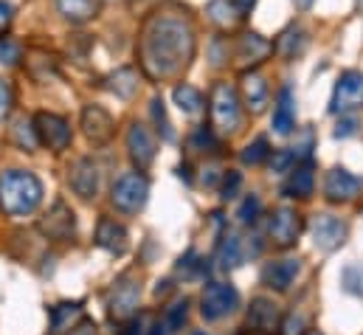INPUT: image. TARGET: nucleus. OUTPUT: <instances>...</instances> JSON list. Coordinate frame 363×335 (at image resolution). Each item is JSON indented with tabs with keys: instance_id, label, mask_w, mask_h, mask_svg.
I'll use <instances>...</instances> for the list:
<instances>
[{
	"instance_id": "obj_28",
	"label": "nucleus",
	"mask_w": 363,
	"mask_h": 335,
	"mask_svg": "<svg viewBox=\"0 0 363 335\" xmlns=\"http://www.w3.org/2000/svg\"><path fill=\"white\" fill-rule=\"evenodd\" d=\"M206 11H208V17H211L217 26H223V28L237 26V23L245 17V14H242V11L234 6V0H211Z\"/></svg>"
},
{
	"instance_id": "obj_21",
	"label": "nucleus",
	"mask_w": 363,
	"mask_h": 335,
	"mask_svg": "<svg viewBox=\"0 0 363 335\" xmlns=\"http://www.w3.org/2000/svg\"><path fill=\"white\" fill-rule=\"evenodd\" d=\"M96 243L110 253H124L127 251V231L124 226H118L116 220H101L96 229Z\"/></svg>"
},
{
	"instance_id": "obj_23",
	"label": "nucleus",
	"mask_w": 363,
	"mask_h": 335,
	"mask_svg": "<svg viewBox=\"0 0 363 335\" xmlns=\"http://www.w3.org/2000/svg\"><path fill=\"white\" fill-rule=\"evenodd\" d=\"M271 48H273L271 43L262 40L259 34H242L240 43H237V60L254 65V62H262L271 54Z\"/></svg>"
},
{
	"instance_id": "obj_20",
	"label": "nucleus",
	"mask_w": 363,
	"mask_h": 335,
	"mask_svg": "<svg viewBox=\"0 0 363 335\" xmlns=\"http://www.w3.org/2000/svg\"><path fill=\"white\" fill-rule=\"evenodd\" d=\"M248 324L259 333H273V327L279 324V310L271 299H254L251 302V310H248Z\"/></svg>"
},
{
	"instance_id": "obj_1",
	"label": "nucleus",
	"mask_w": 363,
	"mask_h": 335,
	"mask_svg": "<svg viewBox=\"0 0 363 335\" xmlns=\"http://www.w3.org/2000/svg\"><path fill=\"white\" fill-rule=\"evenodd\" d=\"M194 57V28L178 11L155 14L141 37V62L152 79H172Z\"/></svg>"
},
{
	"instance_id": "obj_19",
	"label": "nucleus",
	"mask_w": 363,
	"mask_h": 335,
	"mask_svg": "<svg viewBox=\"0 0 363 335\" xmlns=\"http://www.w3.org/2000/svg\"><path fill=\"white\" fill-rule=\"evenodd\" d=\"M82 322V304L79 302H62L51 310V333L48 335H68Z\"/></svg>"
},
{
	"instance_id": "obj_27",
	"label": "nucleus",
	"mask_w": 363,
	"mask_h": 335,
	"mask_svg": "<svg viewBox=\"0 0 363 335\" xmlns=\"http://www.w3.org/2000/svg\"><path fill=\"white\" fill-rule=\"evenodd\" d=\"M138 71L135 68H118L116 74H110L107 77V87L118 96V99H133L135 93H138Z\"/></svg>"
},
{
	"instance_id": "obj_32",
	"label": "nucleus",
	"mask_w": 363,
	"mask_h": 335,
	"mask_svg": "<svg viewBox=\"0 0 363 335\" xmlns=\"http://www.w3.org/2000/svg\"><path fill=\"white\" fill-rule=\"evenodd\" d=\"M259 212H262V200L257 197V194H248L245 200H242V206H240V223H245V226H251V223H257V217H259Z\"/></svg>"
},
{
	"instance_id": "obj_11",
	"label": "nucleus",
	"mask_w": 363,
	"mask_h": 335,
	"mask_svg": "<svg viewBox=\"0 0 363 335\" xmlns=\"http://www.w3.org/2000/svg\"><path fill=\"white\" fill-rule=\"evenodd\" d=\"M127 150H130V158H133V164L138 169H147L155 161L158 144H155V136L150 133L147 124H138V121L130 124V130H127Z\"/></svg>"
},
{
	"instance_id": "obj_30",
	"label": "nucleus",
	"mask_w": 363,
	"mask_h": 335,
	"mask_svg": "<svg viewBox=\"0 0 363 335\" xmlns=\"http://www.w3.org/2000/svg\"><path fill=\"white\" fill-rule=\"evenodd\" d=\"M152 119H155L158 133L164 136V141H175V130H172V121H169V116H167L164 99H152Z\"/></svg>"
},
{
	"instance_id": "obj_45",
	"label": "nucleus",
	"mask_w": 363,
	"mask_h": 335,
	"mask_svg": "<svg viewBox=\"0 0 363 335\" xmlns=\"http://www.w3.org/2000/svg\"><path fill=\"white\" fill-rule=\"evenodd\" d=\"M127 335H141V319H138V322H133V324L127 327Z\"/></svg>"
},
{
	"instance_id": "obj_6",
	"label": "nucleus",
	"mask_w": 363,
	"mask_h": 335,
	"mask_svg": "<svg viewBox=\"0 0 363 335\" xmlns=\"http://www.w3.org/2000/svg\"><path fill=\"white\" fill-rule=\"evenodd\" d=\"M34 130H37L40 144L48 147V150H54V153L68 150V144L74 138L71 124L62 116H57V113H37L34 116Z\"/></svg>"
},
{
	"instance_id": "obj_8",
	"label": "nucleus",
	"mask_w": 363,
	"mask_h": 335,
	"mask_svg": "<svg viewBox=\"0 0 363 335\" xmlns=\"http://www.w3.org/2000/svg\"><path fill=\"white\" fill-rule=\"evenodd\" d=\"M363 104V74L358 71H347L338 77L335 90H333V99H330V110L333 113H352Z\"/></svg>"
},
{
	"instance_id": "obj_29",
	"label": "nucleus",
	"mask_w": 363,
	"mask_h": 335,
	"mask_svg": "<svg viewBox=\"0 0 363 335\" xmlns=\"http://www.w3.org/2000/svg\"><path fill=\"white\" fill-rule=\"evenodd\" d=\"M242 164H248V167H259V164H265L268 158H271V144H268V138H257L254 144H248L245 150H242Z\"/></svg>"
},
{
	"instance_id": "obj_14",
	"label": "nucleus",
	"mask_w": 363,
	"mask_h": 335,
	"mask_svg": "<svg viewBox=\"0 0 363 335\" xmlns=\"http://www.w3.org/2000/svg\"><path fill=\"white\" fill-rule=\"evenodd\" d=\"M82 133L88 136V141H93V144H107L113 138V133H116V121H113V116L104 107L88 104L82 110Z\"/></svg>"
},
{
	"instance_id": "obj_38",
	"label": "nucleus",
	"mask_w": 363,
	"mask_h": 335,
	"mask_svg": "<svg viewBox=\"0 0 363 335\" xmlns=\"http://www.w3.org/2000/svg\"><path fill=\"white\" fill-rule=\"evenodd\" d=\"M11 104H14V93H11V84L6 79H0V121L9 119L11 113Z\"/></svg>"
},
{
	"instance_id": "obj_2",
	"label": "nucleus",
	"mask_w": 363,
	"mask_h": 335,
	"mask_svg": "<svg viewBox=\"0 0 363 335\" xmlns=\"http://www.w3.org/2000/svg\"><path fill=\"white\" fill-rule=\"evenodd\" d=\"M43 200V183L34 172L9 169L0 175V209L9 217L31 214Z\"/></svg>"
},
{
	"instance_id": "obj_39",
	"label": "nucleus",
	"mask_w": 363,
	"mask_h": 335,
	"mask_svg": "<svg viewBox=\"0 0 363 335\" xmlns=\"http://www.w3.org/2000/svg\"><path fill=\"white\" fill-rule=\"evenodd\" d=\"M281 335H304V316L298 313H290L281 324Z\"/></svg>"
},
{
	"instance_id": "obj_43",
	"label": "nucleus",
	"mask_w": 363,
	"mask_h": 335,
	"mask_svg": "<svg viewBox=\"0 0 363 335\" xmlns=\"http://www.w3.org/2000/svg\"><path fill=\"white\" fill-rule=\"evenodd\" d=\"M68 335H96V327H93L91 322H82V324H77Z\"/></svg>"
},
{
	"instance_id": "obj_37",
	"label": "nucleus",
	"mask_w": 363,
	"mask_h": 335,
	"mask_svg": "<svg viewBox=\"0 0 363 335\" xmlns=\"http://www.w3.org/2000/svg\"><path fill=\"white\" fill-rule=\"evenodd\" d=\"M240 186H242V175L240 172H228L225 180H223V200H234Z\"/></svg>"
},
{
	"instance_id": "obj_46",
	"label": "nucleus",
	"mask_w": 363,
	"mask_h": 335,
	"mask_svg": "<svg viewBox=\"0 0 363 335\" xmlns=\"http://www.w3.org/2000/svg\"><path fill=\"white\" fill-rule=\"evenodd\" d=\"M293 3H296L298 9H310V6H313V0H293Z\"/></svg>"
},
{
	"instance_id": "obj_17",
	"label": "nucleus",
	"mask_w": 363,
	"mask_h": 335,
	"mask_svg": "<svg viewBox=\"0 0 363 335\" xmlns=\"http://www.w3.org/2000/svg\"><path fill=\"white\" fill-rule=\"evenodd\" d=\"M296 127V101H293V90L281 87L279 99H276V110H273V133L276 136H290Z\"/></svg>"
},
{
	"instance_id": "obj_35",
	"label": "nucleus",
	"mask_w": 363,
	"mask_h": 335,
	"mask_svg": "<svg viewBox=\"0 0 363 335\" xmlns=\"http://www.w3.org/2000/svg\"><path fill=\"white\" fill-rule=\"evenodd\" d=\"M296 164H298V155H296L293 150H281V153H273L271 155L273 172H290Z\"/></svg>"
},
{
	"instance_id": "obj_44",
	"label": "nucleus",
	"mask_w": 363,
	"mask_h": 335,
	"mask_svg": "<svg viewBox=\"0 0 363 335\" xmlns=\"http://www.w3.org/2000/svg\"><path fill=\"white\" fill-rule=\"evenodd\" d=\"M254 3H257V0H234V6H237L242 14H248V11L254 9Z\"/></svg>"
},
{
	"instance_id": "obj_4",
	"label": "nucleus",
	"mask_w": 363,
	"mask_h": 335,
	"mask_svg": "<svg viewBox=\"0 0 363 335\" xmlns=\"http://www.w3.org/2000/svg\"><path fill=\"white\" fill-rule=\"evenodd\" d=\"M240 307V293L228 282H208L200 296V313L206 322H220Z\"/></svg>"
},
{
	"instance_id": "obj_47",
	"label": "nucleus",
	"mask_w": 363,
	"mask_h": 335,
	"mask_svg": "<svg viewBox=\"0 0 363 335\" xmlns=\"http://www.w3.org/2000/svg\"><path fill=\"white\" fill-rule=\"evenodd\" d=\"M307 335H321V333H318V330H310V333H307Z\"/></svg>"
},
{
	"instance_id": "obj_41",
	"label": "nucleus",
	"mask_w": 363,
	"mask_h": 335,
	"mask_svg": "<svg viewBox=\"0 0 363 335\" xmlns=\"http://www.w3.org/2000/svg\"><path fill=\"white\" fill-rule=\"evenodd\" d=\"M355 133H358V119L347 116V119H341V121H338L335 138H350V136H355Z\"/></svg>"
},
{
	"instance_id": "obj_12",
	"label": "nucleus",
	"mask_w": 363,
	"mask_h": 335,
	"mask_svg": "<svg viewBox=\"0 0 363 335\" xmlns=\"http://www.w3.org/2000/svg\"><path fill=\"white\" fill-rule=\"evenodd\" d=\"M301 234V214L293 206H281L276 209L271 217V237L279 248H287L298 240Z\"/></svg>"
},
{
	"instance_id": "obj_26",
	"label": "nucleus",
	"mask_w": 363,
	"mask_h": 335,
	"mask_svg": "<svg viewBox=\"0 0 363 335\" xmlns=\"http://www.w3.org/2000/svg\"><path fill=\"white\" fill-rule=\"evenodd\" d=\"M57 9L68 23H88L99 14V0H57Z\"/></svg>"
},
{
	"instance_id": "obj_25",
	"label": "nucleus",
	"mask_w": 363,
	"mask_h": 335,
	"mask_svg": "<svg viewBox=\"0 0 363 335\" xmlns=\"http://www.w3.org/2000/svg\"><path fill=\"white\" fill-rule=\"evenodd\" d=\"M242 259H245V251H242L240 234L228 231V234L223 237L220 248H217V262H220V268H223V270H234V268L242 265Z\"/></svg>"
},
{
	"instance_id": "obj_34",
	"label": "nucleus",
	"mask_w": 363,
	"mask_h": 335,
	"mask_svg": "<svg viewBox=\"0 0 363 335\" xmlns=\"http://www.w3.org/2000/svg\"><path fill=\"white\" fill-rule=\"evenodd\" d=\"M14 133H17V141H20V147H26V150H34V147L40 144V138H37V130H34V121H17Z\"/></svg>"
},
{
	"instance_id": "obj_5",
	"label": "nucleus",
	"mask_w": 363,
	"mask_h": 335,
	"mask_svg": "<svg viewBox=\"0 0 363 335\" xmlns=\"http://www.w3.org/2000/svg\"><path fill=\"white\" fill-rule=\"evenodd\" d=\"M211 121L220 133H234L240 127V99L228 82H217L211 90Z\"/></svg>"
},
{
	"instance_id": "obj_15",
	"label": "nucleus",
	"mask_w": 363,
	"mask_h": 335,
	"mask_svg": "<svg viewBox=\"0 0 363 335\" xmlns=\"http://www.w3.org/2000/svg\"><path fill=\"white\" fill-rule=\"evenodd\" d=\"M298 270H301V259H296V256L273 259V262H268V265L262 268V282H265L271 290H276V293H284V290H290V285L296 282Z\"/></svg>"
},
{
	"instance_id": "obj_22",
	"label": "nucleus",
	"mask_w": 363,
	"mask_h": 335,
	"mask_svg": "<svg viewBox=\"0 0 363 335\" xmlns=\"http://www.w3.org/2000/svg\"><path fill=\"white\" fill-rule=\"evenodd\" d=\"M172 99H175L178 110H181L183 116H189V119H200L203 110H206L203 93H200L197 87H191V84H178V87L172 90Z\"/></svg>"
},
{
	"instance_id": "obj_42",
	"label": "nucleus",
	"mask_w": 363,
	"mask_h": 335,
	"mask_svg": "<svg viewBox=\"0 0 363 335\" xmlns=\"http://www.w3.org/2000/svg\"><path fill=\"white\" fill-rule=\"evenodd\" d=\"M11 14H14V6L9 0H0V28H6L11 23Z\"/></svg>"
},
{
	"instance_id": "obj_18",
	"label": "nucleus",
	"mask_w": 363,
	"mask_h": 335,
	"mask_svg": "<svg viewBox=\"0 0 363 335\" xmlns=\"http://www.w3.org/2000/svg\"><path fill=\"white\" fill-rule=\"evenodd\" d=\"M242 96H245V104L251 113H262L265 104H268V82L262 74L257 71H245L242 74Z\"/></svg>"
},
{
	"instance_id": "obj_9",
	"label": "nucleus",
	"mask_w": 363,
	"mask_h": 335,
	"mask_svg": "<svg viewBox=\"0 0 363 335\" xmlns=\"http://www.w3.org/2000/svg\"><path fill=\"white\" fill-rule=\"evenodd\" d=\"M40 231L48 237V240H57V243H65L77 234V217L71 212V206H65L62 200H57L43 217H40Z\"/></svg>"
},
{
	"instance_id": "obj_36",
	"label": "nucleus",
	"mask_w": 363,
	"mask_h": 335,
	"mask_svg": "<svg viewBox=\"0 0 363 335\" xmlns=\"http://www.w3.org/2000/svg\"><path fill=\"white\" fill-rule=\"evenodd\" d=\"M186 313H189V302H186V299L175 302V304L169 307V313H167V327L178 330L183 322H186Z\"/></svg>"
},
{
	"instance_id": "obj_24",
	"label": "nucleus",
	"mask_w": 363,
	"mask_h": 335,
	"mask_svg": "<svg viewBox=\"0 0 363 335\" xmlns=\"http://www.w3.org/2000/svg\"><path fill=\"white\" fill-rule=\"evenodd\" d=\"M281 192L287 197H310L313 194V169H310V164H301V167L296 164L290 169V177L281 186Z\"/></svg>"
},
{
	"instance_id": "obj_13",
	"label": "nucleus",
	"mask_w": 363,
	"mask_h": 335,
	"mask_svg": "<svg viewBox=\"0 0 363 335\" xmlns=\"http://www.w3.org/2000/svg\"><path fill=\"white\" fill-rule=\"evenodd\" d=\"M138 299H141V285L133 279V273L121 276L118 285L113 287V296H110V313L116 319H130L138 307Z\"/></svg>"
},
{
	"instance_id": "obj_31",
	"label": "nucleus",
	"mask_w": 363,
	"mask_h": 335,
	"mask_svg": "<svg viewBox=\"0 0 363 335\" xmlns=\"http://www.w3.org/2000/svg\"><path fill=\"white\" fill-rule=\"evenodd\" d=\"M301 48H304V34L298 28H290L287 34H281V40H279V54L281 57H296Z\"/></svg>"
},
{
	"instance_id": "obj_3",
	"label": "nucleus",
	"mask_w": 363,
	"mask_h": 335,
	"mask_svg": "<svg viewBox=\"0 0 363 335\" xmlns=\"http://www.w3.org/2000/svg\"><path fill=\"white\" fill-rule=\"evenodd\" d=\"M150 197V180L141 175V172H127L121 177H116L113 183V192H110V200L118 212L124 214H135L144 209Z\"/></svg>"
},
{
	"instance_id": "obj_40",
	"label": "nucleus",
	"mask_w": 363,
	"mask_h": 335,
	"mask_svg": "<svg viewBox=\"0 0 363 335\" xmlns=\"http://www.w3.org/2000/svg\"><path fill=\"white\" fill-rule=\"evenodd\" d=\"M191 147H197V150H217V141H214V136L208 130H197L191 136Z\"/></svg>"
},
{
	"instance_id": "obj_48",
	"label": "nucleus",
	"mask_w": 363,
	"mask_h": 335,
	"mask_svg": "<svg viewBox=\"0 0 363 335\" xmlns=\"http://www.w3.org/2000/svg\"><path fill=\"white\" fill-rule=\"evenodd\" d=\"M194 335H206V333H194Z\"/></svg>"
},
{
	"instance_id": "obj_16",
	"label": "nucleus",
	"mask_w": 363,
	"mask_h": 335,
	"mask_svg": "<svg viewBox=\"0 0 363 335\" xmlns=\"http://www.w3.org/2000/svg\"><path fill=\"white\" fill-rule=\"evenodd\" d=\"M71 189L82 197V200H91L99 192V167L93 164L91 158H79L74 169H71Z\"/></svg>"
},
{
	"instance_id": "obj_10",
	"label": "nucleus",
	"mask_w": 363,
	"mask_h": 335,
	"mask_svg": "<svg viewBox=\"0 0 363 335\" xmlns=\"http://www.w3.org/2000/svg\"><path fill=\"white\" fill-rule=\"evenodd\" d=\"M361 189H363V180L358 175H352L350 169L335 167L327 172V180H324L327 200H333V203H350V200H355L361 194Z\"/></svg>"
},
{
	"instance_id": "obj_7",
	"label": "nucleus",
	"mask_w": 363,
	"mask_h": 335,
	"mask_svg": "<svg viewBox=\"0 0 363 335\" xmlns=\"http://www.w3.org/2000/svg\"><path fill=\"white\" fill-rule=\"evenodd\" d=\"M310 234H313V246H315L318 251L333 253L335 248H341V246L347 243L350 229H347V223H344L341 217H335V214H318V217L313 220V226H310Z\"/></svg>"
},
{
	"instance_id": "obj_33",
	"label": "nucleus",
	"mask_w": 363,
	"mask_h": 335,
	"mask_svg": "<svg viewBox=\"0 0 363 335\" xmlns=\"http://www.w3.org/2000/svg\"><path fill=\"white\" fill-rule=\"evenodd\" d=\"M20 45L14 43V40H9V37H0V65H6V68H14L17 62H20Z\"/></svg>"
}]
</instances>
